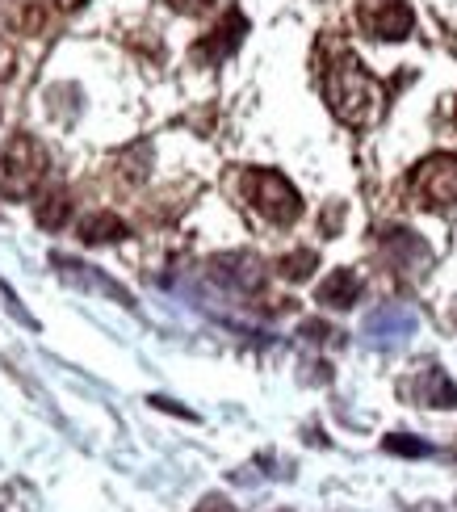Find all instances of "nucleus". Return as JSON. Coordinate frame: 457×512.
Returning <instances> with one entry per match:
<instances>
[{
    "label": "nucleus",
    "instance_id": "1",
    "mask_svg": "<svg viewBox=\"0 0 457 512\" xmlns=\"http://www.w3.org/2000/svg\"><path fill=\"white\" fill-rule=\"evenodd\" d=\"M323 101L353 131H365V126H374L386 114V89L353 51H340L328 63V72H323Z\"/></svg>",
    "mask_w": 457,
    "mask_h": 512
},
{
    "label": "nucleus",
    "instance_id": "2",
    "mask_svg": "<svg viewBox=\"0 0 457 512\" xmlns=\"http://www.w3.org/2000/svg\"><path fill=\"white\" fill-rule=\"evenodd\" d=\"M239 189H244V198H248V206L256 210V215H265L277 227H290L302 215L298 189L281 173H273V168H248V173L239 177Z\"/></svg>",
    "mask_w": 457,
    "mask_h": 512
},
{
    "label": "nucleus",
    "instance_id": "3",
    "mask_svg": "<svg viewBox=\"0 0 457 512\" xmlns=\"http://www.w3.org/2000/svg\"><path fill=\"white\" fill-rule=\"evenodd\" d=\"M42 173H47V152L34 135H13L0 152V189L9 198H30Z\"/></svg>",
    "mask_w": 457,
    "mask_h": 512
},
{
    "label": "nucleus",
    "instance_id": "4",
    "mask_svg": "<svg viewBox=\"0 0 457 512\" xmlns=\"http://www.w3.org/2000/svg\"><path fill=\"white\" fill-rule=\"evenodd\" d=\"M411 194H416L428 210H449L457 206V156L437 152L424 156L411 173Z\"/></svg>",
    "mask_w": 457,
    "mask_h": 512
},
{
    "label": "nucleus",
    "instance_id": "5",
    "mask_svg": "<svg viewBox=\"0 0 457 512\" xmlns=\"http://www.w3.org/2000/svg\"><path fill=\"white\" fill-rule=\"evenodd\" d=\"M357 26L369 38L399 42L416 30V13H411L407 0H357Z\"/></svg>",
    "mask_w": 457,
    "mask_h": 512
},
{
    "label": "nucleus",
    "instance_id": "6",
    "mask_svg": "<svg viewBox=\"0 0 457 512\" xmlns=\"http://www.w3.org/2000/svg\"><path fill=\"white\" fill-rule=\"evenodd\" d=\"M244 34H248V17L239 9H231L202 42H193V59L198 63H223L227 55H235V47L244 42Z\"/></svg>",
    "mask_w": 457,
    "mask_h": 512
},
{
    "label": "nucleus",
    "instance_id": "7",
    "mask_svg": "<svg viewBox=\"0 0 457 512\" xmlns=\"http://www.w3.org/2000/svg\"><path fill=\"white\" fill-rule=\"evenodd\" d=\"M55 265H59V273L68 277V282H80V286H89V290H97V294H110V298H118L122 307H135V298H130V290L126 286H118L114 277H105V273H97L93 265H80V261H68V256H55Z\"/></svg>",
    "mask_w": 457,
    "mask_h": 512
},
{
    "label": "nucleus",
    "instance_id": "8",
    "mask_svg": "<svg viewBox=\"0 0 457 512\" xmlns=\"http://www.w3.org/2000/svg\"><path fill=\"white\" fill-rule=\"evenodd\" d=\"M361 290H365V282H361V273L357 269H336L328 282H323L319 290H315V298L323 307H336V311H344V307H353L357 298H361Z\"/></svg>",
    "mask_w": 457,
    "mask_h": 512
},
{
    "label": "nucleus",
    "instance_id": "9",
    "mask_svg": "<svg viewBox=\"0 0 457 512\" xmlns=\"http://www.w3.org/2000/svg\"><path fill=\"white\" fill-rule=\"evenodd\" d=\"M34 219L42 231H59V227H68L72 219V194L63 185H51V189H42V194L34 198Z\"/></svg>",
    "mask_w": 457,
    "mask_h": 512
},
{
    "label": "nucleus",
    "instance_id": "10",
    "mask_svg": "<svg viewBox=\"0 0 457 512\" xmlns=\"http://www.w3.org/2000/svg\"><path fill=\"white\" fill-rule=\"evenodd\" d=\"M130 236V227L114 215V210H93L89 219L80 223V240L89 248H101V244H122Z\"/></svg>",
    "mask_w": 457,
    "mask_h": 512
},
{
    "label": "nucleus",
    "instance_id": "11",
    "mask_svg": "<svg viewBox=\"0 0 457 512\" xmlns=\"http://www.w3.org/2000/svg\"><path fill=\"white\" fill-rule=\"evenodd\" d=\"M411 328H416V315H411L407 307H382V311L369 315V324H365V332L374 340H399Z\"/></svg>",
    "mask_w": 457,
    "mask_h": 512
},
{
    "label": "nucleus",
    "instance_id": "12",
    "mask_svg": "<svg viewBox=\"0 0 457 512\" xmlns=\"http://www.w3.org/2000/svg\"><path fill=\"white\" fill-rule=\"evenodd\" d=\"M411 391H416V399L424 403V408H457V387L441 370H428Z\"/></svg>",
    "mask_w": 457,
    "mask_h": 512
},
{
    "label": "nucleus",
    "instance_id": "13",
    "mask_svg": "<svg viewBox=\"0 0 457 512\" xmlns=\"http://www.w3.org/2000/svg\"><path fill=\"white\" fill-rule=\"evenodd\" d=\"M319 265V256L315 252H307V248H302V252H290V256H281V261H277V273L281 277H286V282H307V277H311V269Z\"/></svg>",
    "mask_w": 457,
    "mask_h": 512
},
{
    "label": "nucleus",
    "instance_id": "14",
    "mask_svg": "<svg viewBox=\"0 0 457 512\" xmlns=\"http://www.w3.org/2000/svg\"><path fill=\"white\" fill-rule=\"evenodd\" d=\"M386 450L390 454H403V458H424V454H432V445L407 437V433H395V437H386Z\"/></svg>",
    "mask_w": 457,
    "mask_h": 512
},
{
    "label": "nucleus",
    "instance_id": "15",
    "mask_svg": "<svg viewBox=\"0 0 457 512\" xmlns=\"http://www.w3.org/2000/svg\"><path fill=\"white\" fill-rule=\"evenodd\" d=\"M0 307H5L13 319H17V324H26V328H38V319L26 311V307H21V298L13 294V286H5V282H0Z\"/></svg>",
    "mask_w": 457,
    "mask_h": 512
},
{
    "label": "nucleus",
    "instance_id": "16",
    "mask_svg": "<svg viewBox=\"0 0 457 512\" xmlns=\"http://www.w3.org/2000/svg\"><path fill=\"white\" fill-rule=\"evenodd\" d=\"M168 9H177V13H185V17H198V13H206L214 0H164Z\"/></svg>",
    "mask_w": 457,
    "mask_h": 512
},
{
    "label": "nucleus",
    "instance_id": "17",
    "mask_svg": "<svg viewBox=\"0 0 457 512\" xmlns=\"http://www.w3.org/2000/svg\"><path fill=\"white\" fill-rule=\"evenodd\" d=\"M193 512H235V504H227L223 496H206L198 508H193Z\"/></svg>",
    "mask_w": 457,
    "mask_h": 512
},
{
    "label": "nucleus",
    "instance_id": "18",
    "mask_svg": "<svg viewBox=\"0 0 457 512\" xmlns=\"http://www.w3.org/2000/svg\"><path fill=\"white\" fill-rule=\"evenodd\" d=\"M59 5H63V9H80V5H84V0H59Z\"/></svg>",
    "mask_w": 457,
    "mask_h": 512
},
{
    "label": "nucleus",
    "instance_id": "19",
    "mask_svg": "<svg viewBox=\"0 0 457 512\" xmlns=\"http://www.w3.org/2000/svg\"><path fill=\"white\" fill-rule=\"evenodd\" d=\"M453 126H457V114H453Z\"/></svg>",
    "mask_w": 457,
    "mask_h": 512
},
{
    "label": "nucleus",
    "instance_id": "20",
    "mask_svg": "<svg viewBox=\"0 0 457 512\" xmlns=\"http://www.w3.org/2000/svg\"><path fill=\"white\" fill-rule=\"evenodd\" d=\"M281 512H290V508H281Z\"/></svg>",
    "mask_w": 457,
    "mask_h": 512
}]
</instances>
